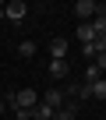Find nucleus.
I'll use <instances>...</instances> for the list:
<instances>
[{
  "instance_id": "obj_1",
  "label": "nucleus",
  "mask_w": 106,
  "mask_h": 120,
  "mask_svg": "<svg viewBox=\"0 0 106 120\" xmlns=\"http://www.w3.org/2000/svg\"><path fill=\"white\" fill-rule=\"evenodd\" d=\"M71 11H74V18L85 25V21H92V18L99 14V4H95V0H78V4H74Z\"/></svg>"
},
{
  "instance_id": "obj_2",
  "label": "nucleus",
  "mask_w": 106,
  "mask_h": 120,
  "mask_svg": "<svg viewBox=\"0 0 106 120\" xmlns=\"http://www.w3.org/2000/svg\"><path fill=\"white\" fill-rule=\"evenodd\" d=\"M25 14H28V7L21 4V0H11V4L4 7V18H7V21H14V25H21V21H25Z\"/></svg>"
},
{
  "instance_id": "obj_3",
  "label": "nucleus",
  "mask_w": 106,
  "mask_h": 120,
  "mask_svg": "<svg viewBox=\"0 0 106 120\" xmlns=\"http://www.w3.org/2000/svg\"><path fill=\"white\" fill-rule=\"evenodd\" d=\"M39 102L49 106V109H60V106H64V92H60V88H46V92L39 95Z\"/></svg>"
},
{
  "instance_id": "obj_4",
  "label": "nucleus",
  "mask_w": 106,
  "mask_h": 120,
  "mask_svg": "<svg viewBox=\"0 0 106 120\" xmlns=\"http://www.w3.org/2000/svg\"><path fill=\"white\" fill-rule=\"evenodd\" d=\"M49 56L53 60H67V39H53L49 42Z\"/></svg>"
},
{
  "instance_id": "obj_5",
  "label": "nucleus",
  "mask_w": 106,
  "mask_h": 120,
  "mask_svg": "<svg viewBox=\"0 0 106 120\" xmlns=\"http://www.w3.org/2000/svg\"><path fill=\"white\" fill-rule=\"evenodd\" d=\"M49 78H53V81L67 78V60H49Z\"/></svg>"
},
{
  "instance_id": "obj_6",
  "label": "nucleus",
  "mask_w": 106,
  "mask_h": 120,
  "mask_svg": "<svg viewBox=\"0 0 106 120\" xmlns=\"http://www.w3.org/2000/svg\"><path fill=\"white\" fill-rule=\"evenodd\" d=\"M78 116V102H64L60 109H57V116H53V120H74Z\"/></svg>"
},
{
  "instance_id": "obj_7",
  "label": "nucleus",
  "mask_w": 106,
  "mask_h": 120,
  "mask_svg": "<svg viewBox=\"0 0 106 120\" xmlns=\"http://www.w3.org/2000/svg\"><path fill=\"white\" fill-rule=\"evenodd\" d=\"M78 39H81V46L95 42V32H92V25H88V21H85V25H78Z\"/></svg>"
},
{
  "instance_id": "obj_8",
  "label": "nucleus",
  "mask_w": 106,
  "mask_h": 120,
  "mask_svg": "<svg viewBox=\"0 0 106 120\" xmlns=\"http://www.w3.org/2000/svg\"><path fill=\"white\" fill-rule=\"evenodd\" d=\"M18 56L32 60V56H35V42H32V39H21V42H18Z\"/></svg>"
},
{
  "instance_id": "obj_9",
  "label": "nucleus",
  "mask_w": 106,
  "mask_h": 120,
  "mask_svg": "<svg viewBox=\"0 0 106 120\" xmlns=\"http://www.w3.org/2000/svg\"><path fill=\"white\" fill-rule=\"evenodd\" d=\"M67 95H74V99H92V88H88V85H71Z\"/></svg>"
},
{
  "instance_id": "obj_10",
  "label": "nucleus",
  "mask_w": 106,
  "mask_h": 120,
  "mask_svg": "<svg viewBox=\"0 0 106 120\" xmlns=\"http://www.w3.org/2000/svg\"><path fill=\"white\" fill-rule=\"evenodd\" d=\"M88 88H92V99H106V78H99V81H92Z\"/></svg>"
},
{
  "instance_id": "obj_11",
  "label": "nucleus",
  "mask_w": 106,
  "mask_h": 120,
  "mask_svg": "<svg viewBox=\"0 0 106 120\" xmlns=\"http://www.w3.org/2000/svg\"><path fill=\"white\" fill-rule=\"evenodd\" d=\"M99 78H102V71H99L95 64H88V67H85V85H92V81H99Z\"/></svg>"
},
{
  "instance_id": "obj_12",
  "label": "nucleus",
  "mask_w": 106,
  "mask_h": 120,
  "mask_svg": "<svg viewBox=\"0 0 106 120\" xmlns=\"http://www.w3.org/2000/svg\"><path fill=\"white\" fill-rule=\"evenodd\" d=\"M92 64H95V67H99V71H102V74H106V53H99V56H95V60H92Z\"/></svg>"
},
{
  "instance_id": "obj_13",
  "label": "nucleus",
  "mask_w": 106,
  "mask_h": 120,
  "mask_svg": "<svg viewBox=\"0 0 106 120\" xmlns=\"http://www.w3.org/2000/svg\"><path fill=\"white\" fill-rule=\"evenodd\" d=\"M99 14H102V18H106V4H99Z\"/></svg>"
},
{
  "instance_id": "obj_14",
  "label": "nucleus",
  "mask_w": 106,
  "mask_h": 120,
  "mask_svg": "<svg viewBox=\"0 0 106 120\" xmlns=\"http://www.w3.org/2000/svg\"><path fill=\"white\" fill-rule=\"evenodd\" d=\"M0 21H4V4H0Z\"/></svg>"
},
{
  "instance_id": "obj_15",
  "label": "nucleus",
  "mask_w": 106,
  "mask_h": 120,
  "mask_svg": "<svg viewBox=\"0 0 106 120\" xmlns=\"http://www.w3.org/2000/svg\"><path fill=\"white\" fill-rule=\"evenodd\" d=\"M4 109H7V106H4V99H0V113H4Z\"/></svg>"
}]
</instances>
